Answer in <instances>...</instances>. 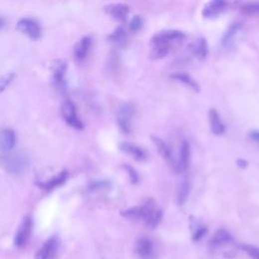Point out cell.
<instances>
[{
  "label": "cell",
  "mask_w": 259,
  "mask_h": 259,
  "mask_svg": "<svg viewBox=\"0 0 259 259\" xmlns=\"http://www.w3.org/2000/svg\"><path fill=\"white\" fill-rule=\"evenodd\" d=\"M27 160L22 155L12 151L0 154V165L9 173L19 174L23 172L27 167Z\"/></svg>",
  "instance_id": "cell-1"
},
{
  "label": "cell",
  "mask_w": 259,
  "mask_h": 259,
  "mask_svg": "<svg viewBox=\"0 0 259 259\" xmlns=\"http://www.w3.org/2000/svg\"><path fill=\"white\" fill-rule=\"evenodd\" d=\"M141 220H143L150 228H156V227H158V225L162 221V218H163V212L155 205L154 201L149 199L144 205L141 206Z\"/></svg>",
  "instance_id": "cell-2"
},
{
  "label": "cell",
  "mask_w": 259,
  "mask_h": 259,
  "mask_svg": "<svg viewBox=\"0 0 259 259\" xmlns=\"http://www.w3.org/2000/svg\"><path fill=\"white\" fill-rule=\"evenodd\" d=\"M16 27L31 40H39L41 37V26L35 19L21 18L18 20Z\"/></svg>",
  "instance_id": "cell-3"
},
{
  "label": "cell",
  "mask_w": 259,
  "mask_h": 259,
  "mask_svg": "<svg viewBox=\"0 0 259 259\" xmlns=\"http://www.w3.org/2000/svg\"><path fill=\"white\" fill-rule=\"evenodd\" d=\"M184 34L180 30L176 29H167V30H162L157 32L156 35L153 36L151 43L152 44H167L170 45L173 42H178L182 39H184Z\"/></svg>",
  "instance_id": "cell-4"
},
{
  "label": "cell",
  "mask_w": 259,
  "mask_h": 259,
  "mask_svg": "<svg viewBox=\"0 0 259 259\" xmlns=\"http://www.w3.org/2000/svg\"><path fill=\"white\" fill-rule=\"evenodd\" d=\"M62 114L65 121H66V123L69 126L77 130L83 129V124L77 115V111L74 104L71 101L65 102V104L62 107Z\"/></svg>",
  "instance_id": "cell-5"
},
{
  "label": "cell",
  "mask_w": 259,
  "mask_h": 259,
  "mask_svg": "<svg viewBox=\"0 0 259 259\" xmlns=\"http://www.w3.org/2000/svg\"><path fill=\"white\" fill-rule=\"evenodd\" d=\"M133 115V108L131 106H124L118 114V125L121 132L124 134H130L132 129L131 119Z\"/></svg>",
  "instance_id": "cell-6"
},
{
  "label": "cell",
  "mask_w": 259,
  "mask_h": 259,
  "mask_svg": "<svg viewBox=\"0 0 259 259\" xmlns=\"http://www.w3.org/2000/svg\"><path fill=\"white\" fill-rule=\"evenodd\" d=\"M16 144V136L11 129H2L0 131V154L11 152Z\"/></svg>",
  "instance_id": "cell-7"
},
{
  "label": "cell",
  "mask_w": 259,
  "mask_h": 259,
  "mask_svg": "<svg viewBox=\"0 0 259 259\" xmlns=\"http://www.w3.org/2000/svg\"><path fill=\"white\" fill-rule=\"evenodd\" d=\"M136 253L140 259H153L155 257V248L152 240L147 237L138 239L136 243Z\"/></svg>",
  "instance_id": "cell-8"
},
{
  "label": "cell",
  "mask_w": 259,
  "mask_h": 259,
  "mask_svg": "<svg viewBox=\"0 0 259 259\" xmlns=\"http://www.w3.org/2000/svg\"><path fill=\"white\" fill-rule=\"evenodd\" d=\"M32 230V220L30 218H25L22 222V224L20 225L19 229L15 235L14 238V244L17 247H22L26 244L30 233Z\"/></svg>",
  "instance_id": "cell-9"
},
{
  "label": "cell",
  "mask_w": 259,
  "mask_h": 259,
  "mask_svg": "<svg viewBox=\"0 0 259 259\" xmlns=\"http://www.w3.org/2000/svg\"><path fill=\"white\" fill-rule=\"evenodd\" d=\"M189 157H190V146L186 140L182 141L179 150L178 160L175 162L174 169L177 172H182L187 169L189 165Z\"/></svg>",
  "instance_id": "cell-10"
},
{
  "label": "cell",
  "mask_w": 259,
  "mask_h": 259,
  "mask_svg": "<svg viewBox=\"0 0 259 259\" xmlns=\"http://www.w3.org/2000/svg\"><path fill=\"white\" fill-rule=\"evenodd\" d=\"M58 249V240L57 238H50L48 239L42 249H40L38 251V253L36 254V259H52L55 254H56V251Z\"/></svg>",
  "instance_id": "cell-11"
},
{
  "label": "cell",
  "mask_w": 259,
  "mask_h": 259,
  "mask_svg": "<svg viewBox=\"0 0 259 259\" xmlns=\"http://www.w3.org/2000/svg\"><path fill=\"white\" fill-rule=\"evenodd\" d=\"M106 11L112 15L115 19L120 20V21H125L129 12H130V6L128 4L124 3H114L107 5Z\"/></svg>",
  "instance_id": "cell-12"
},
{
  "label": "cell",
  "mask_w": 259,
  "mask_h": 259,
  "mask_svg": "<svg viewBox=\"0 0 259 259\" xmlns=\"http://www.w3.org/2000/svg\"><path fill=\"white\" fill-rule=\"evenodd\" d=\"M226 6H227L226 1H223V0H214V1H211L205 5L202 14L204 17H208V18L216 17L222 11L225 10Z\"/></svg>",
  "instance_id": "cell-13"
},
{
  "label": "cell",
  "mask_w": 259,
  "mask_h": 259,
  "mask_svg": "<svg viewBox=\"0 0 259 259\" xmlns=\"http://www.w3.org/2000/svg\"><path fill=\"white\" fill-rule=\"evenodd\" d=\"M120 149L123 152L129 154L130 156H132L133 158H135L138 161H144L147 158L146 152L142 148H140L139 146L134 145L132 143L123 142V143L120 144Z\"/></svg>",
  "instance_id": "cell-14"
},
{
  "label": "cell",
  "mask_w": 259,
  "mask_h": 259,
  "mask_svg": "<svg viewBox=\"0 0 259 259\" xmlns=\"http://www.w3.org/2000/svg\"><path fill=\"white\" fill-rule=\"evenodd\" d=\"M152 141H153V143L155 144L156 149L158 150V152L160 153V155H161L162 157H163V159H164L165 161H167L168 163H170V164H172V165L174 166V160H173L172 152H171L169 146H168L163 140L158 138V137L152 136Z\"/></svg>",
  "instance_id": "cell-15"
},
{
  "label": "cell",
  "mask_w": 259,
  "mask_h": 259,
  "mask_svg": "<svg viewBox=\"0 0 259 259\" xmlns=\"http://www.w3.org/2000/svg\"><path fill=\"white\" fill-rule=\"evenodd\" d=\"M91 39L89 37H84L82 38L78 44L75 46L74 49V56L76 60L78 61H83L87 58L88 53L91 48Z\"/></svg>",
  "instance_id": "cell-16"
},
{
  "label": "cell",
  "mask_w": 259,
  "mask_h": 259,
  "mask_svg": "<svg viewBox=\"0 0 259 259\" xmlns=\"http://www.w3.org/2000/svg\"><path fill=\"white\" fill-rule=\"evenodd\" d=\"M209 117H210V123H211V130L213 134L217 135V136H221L225 133V126L221 121V118L218 114V112L214 109L210 110L209 113Z\"/></svg>",
  "instance_id": "cell-17"
},
{
  "label": "cell",
  "mask_w": 259,
  "mask_h": 259,
  "mask_svg": "<svg viewBox=\"0 0 259 259\" xmlns=\"http://www.w3.org/2000/svg\"><path fill=\"white\" fill-rule=\"evenodd\" d=\"M65 74H66V63L58 62L54 70V81L60 90H64L65 87Z\"/></svg>",
  "instance_id": "cell-18"
},
{
  "label": "cell",
  "mask_w": 259,
  "mask_h": 259,
  "mask_svg": "<svg viewBox=\"0 0 259 259\" xmlns=\"http://www.w3.org/2000/svg\"><path fill=\"white\" fill-rule=\"evenodd\" d=\"M231 242H232V236L230 235V233L224 229H221L216 232V234L214 235L211 241V244L213 247H221Z\"/></svg>",
  "instance_id": "cell-19"
},
{
  "label": "cell",
  "mask_w": 259,
  "mask_h": 259,
  "mask_svg": "<svg viewBox=\"0 0 259 259\" xmlns=\"http://www.w3.org/2000/svg\"><path fill=\"white\" fill-rule=\"evenodd\" d=\"M66 178H67V172L62 171L58 175H55L52 178H50L49 180H47L45 182H41L40 186L45 188L46 190H52V189L62 185L65 182V180H66Z\"/></svg>",
  "instance_id": "cell-20"
},
{
  "label": "cell",
  "mask_w": 259,
  "mask_h": 259,
  "mask_svg": "<svg viewBox=\"0 0 259 259\" xmlns=\"http://www.w3.org/2000/svg\"><path fill=\"white\" fill-rule=\"evenodd\" d=\"M190 51L199 59H205L208 55V45L205 39H200L190 46Z\"/></svg>",
  "instance_id": "cell-21"
},
{
  "label": "cell",
  "mask_w": 259,
  "mask_h": 259,
  "mask_svg": "<svg viewBox=\"0 0 259 259\" xmlns=\"http://www.w3.org/2000/svg\"><path fill=\"white\" fill-rule=\"evenodd\" d=\"M171 78L172 79H175L181 83H184L186 84L188 87H190L192 90H194L196 92H199L200 91V86L198 84V82L194 80L191 76H189L188 74L186 73H181V72H178V73H175V74H172L171 75Z\"/></svg>",
  "instance_id": "cell-22"
},
{
  "label": "cell",
  "mask_w": 259,
  "mask_h": 259,
  "mask_svg": "<svg viewBox=\"0 0 259 259\" xmlns=\"http://www.w3.org/2000/svg\"><path fill=\"white\" fill-rule=\"evenodd\" d=\"M153 50L151 52V58L153 60L163 59L166 57L170 51V45L167 44H152Z\"/></svg>",
  "instance_id": "cell-23"
},
{
  "label": "cell",
  "mask_w": 259,
  "mask_h": 259,
  "mask_svg": "<svg viewBox=\"0 0 259 259\" xmlns=\"http://www.w3.org/2000/svg\"><path fill=\"white\" fill-rule=\"evenodd\" d=\"M189 191H190V183H189L188 178L185 177L181 181L179 189H178V193H177V202L179 205H183L186 202Z\"/></svg>",
  "instance_id": "cell-24"
},
{
  "label": "cell",
  "mask_w": 259,
  "mask_h": 259,
  "mask_svg": "<svg viewBox=\"0 0 259 259\" xmlns=\"http://www.w3.org/2000/svg\"><path fill=\"white\" fill-rule=\"evenodd\" d=\"M121 214H122L123 217H125L127 219L138 221V220H141L142 208H141V206L133 207V208H130V209H127V210L123 211Z\"/></svg>",
  "instance_id": "cell-25"
},
{
  "label": "cell",
  "mask_w": 259,
  "mask_h": 259,
  "mask_svg": "<svg viewBox=\"0 0 259 259\" xmlns=\"http://www.w3.org/2000/svg\"><path fill=\"white\" fill-rule=\"evenodd\" d=\"M241 11L246 15H258L259 14V3L258 2H247L241 6Z\"/></svg>",
  "instance_id": "cell-26"
},
{
  "label": "cell",
  "mask_w": 259,
  "mask_h": 259,
  "mask_svg": "<svg viewBox=\"0 0 259 259\" xmlns=\"http://www.w3.org/2000/svg\"><path fill=\"white\" fill-rule=\"evenodd\" d=\"M110 40L116 44L119 45H123L125 44L126 40H127V35H126V31L123 27H118L114 34L110 37Z\"/></svg>",
  "instance_id": "cell-27"
},
{
  "label": "cell",
  "mask_w": 259,
  "mask_h": 259,
  "mask_svg": "<svg viewBox=\"0 0 259 259\" xmlns=\"http://www.w3.org/2000/svg\"><path fill=\"white\" fill-rule=\"evenodd\" d=\"M241 24L240 22H234L231 24V26L229 27L228 31L226 32V35L224 36V39H223V44L224 45H227L228 43H230V41L233 39V37L236 35V32L238 31V29L240 28Z\"/></svg>",
  "instance_id": "cell-28"
},
{
  "label": "cell",
  "mask_w": 259,
  "mask_h": 259,
  "mask_svg": "<svg viewBox=\"0 0 259 259\" xmlns=\"http://www.w3.org/2000/svg\"><path fill=\"white\" fill-rule=\"evenodd\" d=\"M242 250L248 254L251 259H259V248L253 245H242Z\"/></svg>",
  "instance_id": "cell-29"
},
{
  "label": "cell",
  "mask_w": 259,
  "mask_h": 259,
  "mask_svg": "<svg viewBox=\"0 0 259 259\" xmlns=\"http://www.w3.org/2000/svg\"><path fill=\"white\" fill-rule=\"evenodd\" d=\"M207 228L205 226H197V228H194L193 233H192V239L193 241H200L204 235L207 233Z\"/></svg>",
  "instance_id": "cell-30"
},
{
  "label": "cell",
  "mask_w": 259,
  "mask_h": 259,
  "mask_svg": "<svg viewBox=\"0 0 259 259\" xmlns=\"http://www.w3.org/2000/svg\"><path fill=\"white\" fill-rule=\"evenodd\" d=\"M123 167L125 168V170L128 172L130 179H131V182L133 184H136L139 181V175L136 172V170L131 166V165H128V164H124Z\"/></svg>",
  "instance_id": "cell-31"
},
{
  "label": "cell",
  "mask_w": 259,
  "mask_h": 259,
  "mask_svg": "<svg viewBox=\"0 0 259 259\" xmlns=\"http://www.w3.org/2000/svg\"><path fill=\"white\" fill-rule=\"evenodd\" d=\"M13 78H14L13 74H8L0 78V93L5 90V88L11 83Z\"/></svg>",
  "instance_id": "cell-32"
},
{
  "label": "cell",
  "mask_w": 259,
  "mask_h": 259,
  "mask_svg": "<svg viewBox=\"0 0 259 259\" xmlns=\"http://www.w3.org/2000/svg\"><path fill=\"white\" fill-rule=\"evenodd\" d=\"M143 25V21L140 15H135L133 17V19L130 22V28H131L133 31H138Z\"/></svg>",
  "instance_id": "cell-33"
},
{
  "label": "cell",
  "mask_w": 259,
  "mask_h": 259,
  "mask_svg": "<svg viewBox=\"0 0 259 259\" xmlns=\"http://www.w3.org/2000/svg\"><path fill=\"white\" fill-rule=\"evenodd\" d=\"M107 186H109V182L108 181H96V182L92 183L89 186V190L90 191H94V190H97V189L105 188Z\"/></svg>",
  "instance_id": "cell-34"
},
{
  "label": "cell",
  "mask_w": 259,
  "mask_h": 259,
  "mask_svg": "<svg viewBox=\"0 0 259 259\" xmlns=\"http://www.w3.org/2000/svg\"><path fill=\"white\" fill-rule=\"evenodd\" d=\"M250 136H251L252 139H254V140H256V141L259 142V132H257V131H253V132L250 133Z\"/></svg>",
  "instance_id": "cell-35"
},
{
  "label": "cell",
  "mask_w": 259,
  "mask_h": 259,
  "mask_svg": "<svg viewBox=\"0 0 259 259\" xmlns=\"http://www.w3.org/2000/svg\"><path fill=\"white\" fill-rule=\"evenodd\" d=\"M238 165L241 167H246L247 166V162L244 160H238Z\"/></svg>",
  "instance_id": "cell-36"
},
{
  "label": "cell",
  "mask_w": 259,
  "mask_h": 259,
  "mask_svg": "<svg viewBox=\"0 0 259 259\" xmlns=\"http://www.w3.org/2000/svg\"><path fill=\"white\" fill-rule=\"evenodd\" d=\"M4 25H5L4 19L2 17H0V30H1L4 27Z\"/></svg>",
  "instance_id": "cell-37"
}]
</instances>
